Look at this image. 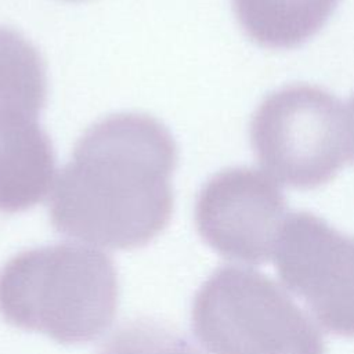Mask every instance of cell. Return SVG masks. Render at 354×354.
<instances>
[{
  "mask_svg": "<svg viewBox=\"0 0 354 354\" xmlns=\"http://www.w3.org/2000/svg\"><path fill=\"white\" fill-rule=\"evenodd\" d=\"M177 145L144 113H116L88 127L57 178L50 202L62 235L112 250L148 245L173 213Z\"/></svg>",
  "mask_w": 354,
  "mask_h": 354,
  "instance_id": "6da1fadb",
  "label": "cell"
},
{
  "mask_svg": "<svg viewBox=\"0 0 354 354\" xmlns=\"http://www.w3.org/2000/svg\"><path fill=\"white\" fill-rule=\"evenodd\" d=\"M118 299L112 259L83 245L26 249L0 270V317L62 344L88 343L104 335Z\"/></svg>",
  "mask_w": 354,
  "mask_h": 354,
  "instance_id": "7a4b0ae2",
  "label": "cell"
},
{
  "mask_svg": "<svg viewBox=\"0 0 354 354\" xmlns=\"http://www.w3.org/2000/svg\"><path fill=\"white\" fill-rule=\"evenodd\" d=\"M192 332L212 354H325L311 319L268 275L223 266L196 292Z\"/></svg>",
  "mask_w": 354,
  "mask_h": 354,
  "instance_id": "3957f363",
  "label": "cell"
},
{
  "mask_svg": "<svg viewBox=\"0 0 354 354\" xmlns=\"http://www.w3.org/2000/svg\"><path fill=\"white\" fill-rule=\"evenodd\" d=\"M249 134L268 176L297 189L330 181L348 155L342 102L314 84L295 83L270 93L254 111Z\"/></svg>",
  "mask_w": 354,
  "mask_h": 354,
  "instance_id": "277c9868",
  "label": "cell"
},
{
  "mask_svg": "<svg viewBox=\"0 0 354 354\" xmlns=\"http://www.w3.org/2000/svg\"><path fill=\"white\" fill-rule=\"evenodd\" d=\"M272 257L283 285L324 329L354 337V238L313 213L295 212L282 223Z\"/></svg>",
  "mask_w": 354,
  "mask_h": 354,
  "instance_id": "5b68a950",
  "label": "cell"
},
{
  "mask_svg": "<svg viewBox=\"0 0 354 354\" xmlns=\"http://www.w3.org/2000/svg\"><path fill=\"white\" fill-rule=\"evenodd\" d=\"M286 199L272 177L235 166L212 176L195 205L202 239L228 260L267 261L286 217Z\"/></svg>",
  "mask_w": 354,
  "mask_h": 354,
  "instance_id": "8992f818",
  "label": "cell"
},
{
  "mask_svg": "<svg viewBox=\"0 0 354 354\" xmlns=\"http://www.w3.org/2000/svg\"><path fill=\"white\" fill-rule=\"evenodd\" d=\"M46 97L40 53L19 32L0 26V141L39 122Z\"/></svg>",
  "mask_w": 354,
  "mask_h": 354,
  "instance_id": "52a82bcc",
  "label": "cell"
},
{
  "mask_svg": "<svg viewBox=\"0 0 354 354\" xmlns=\"http://www.w3.org/2000/svg\"><path fill=\"white\" fill-rule=\"evenodd\" d=\"M340 0H232L235 17L256 44L289 50L314 37Z\"/></svg>",
  "mask_w": 354,
  "mask_h": 354,
  "instance_id": "ba28073f",
  "label": "cell"
},
{
  "mask_svg": "<svg viewBox=\"0 0 354 354\" xmlns=\"http://www.w3.org/2000/svg\"><path fill=\"white\" fill-rule=\"evenodd\" d=\"M98 354H202L170 326L149 318L120 325Z\"/></svg>",
  "mask_w": 354,
  "mask_h": 354,
  "instance_id": "9c48e42d",
  "label": "cell"
},
{
  "mask_svg": "<svg viewBox=\"0 0 354 354\" xmlns=\"http://www.w3.org/2000/svg\"><path fill=\"white\" fill-rule=\"evenodd\" d=\"M346 122H347L348 151L351 152V156H353V159H354V94L351 95V98H350V101H348Z\"/></svg>",
  "mask_w": 354,
  "mask_h": 354,
  "instance_id": "30bf717a",
  "label": "cell"
}]
</instances>
